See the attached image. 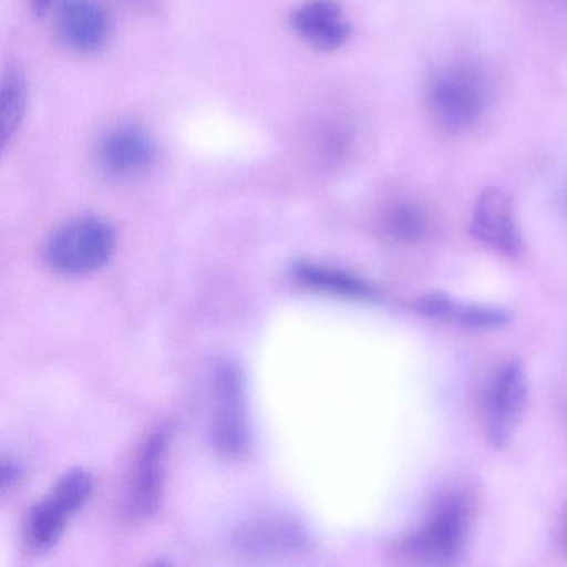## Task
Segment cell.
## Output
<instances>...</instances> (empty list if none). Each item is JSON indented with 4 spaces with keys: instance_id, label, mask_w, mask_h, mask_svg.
<instances>
[{
    "instance_id": "obj_1",
    "label": "cell",
    "mask_w": 567,
    "mask_h": 567,
    "mask_svg": "<svg viewBox=\"0 0 567 567\" xmlns=\"http://www.w3.org/2000/svg\"><path fill=\"white\" fill-rule=\"evenodd\" d=\"M489 105V84L480 68L453 62L437 69L426 85V109L440 131L457 135L480 124Z\"/></svg>"
},
{
    "instance_id": "obj_2",
    "label": "cell",
    "mask_w": 567,
    "mask_h": 567,
    "mask_svg": "<svg viewBox=\"0 0 567 567\" xmlns=\"http://www.w3.org/2000/svg\"><path fill=\"white\" fill-rule=\"evenodd\" d=\"M210 434L215 447L228 457L244 456L250 444L245 381L231 360H220L212 368Z\"/></svg>"
},
{
    "instance_id": "obj_3",
    "label": "cell",
    "mask_w": 567,
    "mask_h": 567,
    "mask_svg": "<svg viewBox=\"0 0 567 567\" xmlns=\"http://www.w3.org/2000/svg\"><path fill=\"white\" fill-rule=\"evenodd\" d=\"M115 250V231L101 218H82L55 231L48 245V261L64 275L101 270Z\"/></svg>"
},
{
    "instance_id": "obj_4",
    "label": "cell",
    "mask_w": 567,
    "mask_h": 567,
    "mask_svg": "<svg viewBox=\"0 0 567 567\" xmlns=\"http://www.w3.org/2000/svg\"><path fill=\"white\" fill-rule=\"evenodd\" d=\"M470 517V503L464 494H446L426 523L404 540V554L420 563H450L463 550Z\"/></svg>"
},
{
    "instance_id": "obj_5",
    "label": "cell",
    "mask_w": 567,
    "mask_h": 567,
    "mask_svg": "<svg viewBox=\"0 0 567 567\" xmlns=\"http://www.w3.org/2000/svg\"><path fill=\"white\" fill-rule=\"evenodd\" d=\"M92 491V480L85 471L65 474L45 499L31 511L25 524V544L34 553H45L61 539L71 517L84 506Z\"/></svg>"
},
{
    "instance_id": "obj_6",
    "label": "cell",
    "mask_w": 567,
    "mask_h": 567,
    "mask_svg": "<svg viewBox=\"0 0 567 567\" xmlns=\"http://www.w3.org/2000/svg\"><path fill=\"white\" fill-rule=\"evenodd\" d=\"M234 546L250 559H280L307 553L311 536L303 524L285 514H258L235 529Z\"/></svg>"
},
{
    "instance_id": "obj_7",
    "label": "cell",
    "mask_w": 567,
    "mask_h": 567,
    "mask_svg": "<svg viewBox=\"0 0 567 567\" xmlns=\"http://www.w3.org/2000/svg\"><path fill=\"white\" fill-rule=\"evenodd\" d=\"M529 396L526 371L519 361L503 364L484 398V424L493 444L504 446L519 424Z\"/></svg>"
},
{
    "instance_id": "obj_8",
    "label": "cell",
    "mask_w": 567,
    "mask_h": 567,
    "mask_svg": "<svg viewBox=\"0 0 567 567\" xmlns=\"http://www.w3.org/2000/svg\"><path fill=\"white\" fill-rule=\"evenodd\" d=\"M171 434L167 426L157 427L145 437L138 451L128 484L127 513L131 519H148L158 509L167 473Z\"/></svg>"
},
{
    "instance_id": "obj_9",
    "label": "cell",
    "mask_w": 567,
    "mask_h": 567,
    "mask_svg": "<svg viewBox=\"0 0 567 567\" xmlns=\"http://www.w3.org/2000/svg\"><path fill=\"white\" fill-rule=\"evenodd\" d=\"M97 164L112 178H134L157 162L158 147L151 134L138 125L111 128L97 145Z\"/></svg>"
},
{
    "instance_id": "obj_10",
    "label": "cell",
    "mask_w": 567,
    "mask_h": 567,
    "mask_svg": "<svg viewBox=\"0 0 567 567\" xmlns=\"http://www.w3.org/2000/svg\"><path fill=\"white\" fill-rule=\"evenodd\" d=\"M471 234L497 254L509 258L523 254V234L513 202L499 188H486L477 197L471 217Z\"/></svg>"
},
{
    "instance_id": "obj_11",
    "label": "cell",
    "mask_w": 567,
    "mask_h": 567,
    "mask_svg": "<svg viewBox=\"0 0 567 567\" xmlns=\"http://www.w3.org/2000/svg\"><path fill=\"white\" fill-rule=\"evenodd\" d=\"M55 31L72 52L95 54L107 44L111 21L97 0H64L55 14Z\"/></svg>"
},
{
    "instance_id": "obj_12",
    "label": "cell",
    "mask_w": 567,
    "mask_h": 567,
    "mask_svg": "<svg viewBox=\"0 0 567 567\" xmlns=\"http://www.w3.org/2000/svg\"><path fill=\"white\" fill-rule=\"evenodd\" d=\"M290 25L315 51L334 52L347 44L351 24L337 0H307L290 16Z\"/></svg>"
},
{
    "instance_id": "obj_13",
    "label": "cell",
    "mask_w": 567,
    "mask_h": 567,
    "mask_svg": "<svg viewBox=\"0 0 567 567\" xmlns=\"http://www.w3.org/2000/svg\"><path fill=\"white\" fill-rule=\"evenodd\" d=\"M424 317L467 330H494L509 323V311L486 305L464 303L444 293L424 295L417 300Z\"/></svg>"
},
{
    "instance_id": "obj_14",
    "label": "cell",
    "mask_w": 567,
    "mask_h": 567,
    "mask_svg": "<svg viewBox=\"0 0 567 567\" xmlns=\"http://www.w3.org/2000/svg\"><path fill=\"white\" fill-rule=\"evenodd\" d=\"M381 227L393 240L417 244L431 231L430 212L416 200H394L381 215Z\"/></svg>"
},
{
    "instance_id": "obj_15",
    "label": "cell",
    "mask_w": 567,
    "mask_h": 567,
    "mask_svg": "<svg viewBox=\"0 0 567 567\" xmlns=\"http://www.w3.org/2000/svg\"><path fill=\"white\" fill-rule=\"evenodd\" d=\"M28 99L29 89L24 72L16 64L9 65L2 79V128H0L2 145L6 148L21 128L28 111Z\"/></svg>"
},
{
    "instance_id": "obj_16",
    "label": "cell",
    "mask_w": 567,
    "mask_h": 567,
    "mask_svg": "<svg viewBox=\"0 0 567 567\" xmlns=\"http://www.w3.org/2000/svg\"><path fill=\"white\" fill-rule=\"evenodd\" d=\"M297 277L305 285H310L317 290L341 295V297L368 298L371 295L370 285L364 284L361 278L347 274V271L321 267V265H300L297 268Z\"/></svg>"
},
{
    "instance_id": "obj_17",
    "label": "cell",
    "mask_w": 567,
    "mask_h": 567,
    "mask_svg": "<svg viewBox=\"0 0 567 567\" xmlns=\"http://www.w3.org/2000/svg\"><path fill=\"white\" fill-rule=\"evenodd\" d=\"M22 477L21 464L16 460H4L2 463V491L8 493L12 487L18 486Z\"/></svg>"
},
{
    "instance_id": "obj_18",
    "label": "cell",
    "mask_w": 567,
    "mask_h": 567,
    "mask_svg": "<svg viewBox=\"0 0 567 567\" xmlns=\"http://www.w3.org/2000/svg\"><path fill=\"white\" fill-rule=\"evenodd\" d=\"M52 2H55V0H31V6L35 14L42 16L51 9Z\"/></svg>"
},
{
    "instance_id": "obj_19",
    "label": "cell",
    "mask_w": 567,
    "mask_h": 567,
    "mask_svg": "<svg viewBox=\"0 0 567 567\" xmlns=\"http://www.w3.org/2000/svg\"><path fill=\"white\" fill-rule=\"evenodd\" d=\"M563 204H564V207H566V210H567V185H566V190H564V195H563Z\"/></svg>"
},
{
    "instance_id": "obj_20",
    "label": "cell",
    "mask_w": 567,
    "mask_h": 567,
    "mask_svg": "<svg viewBox=\"0 0 567 567\" xmlns=\"http://www.w3.org/2000/svg\"><path fill=\"white\" fill-rule=\"evenodd\" d=\"M142 2H144V0H142Z\"/></svg>"
}]
</instances>
